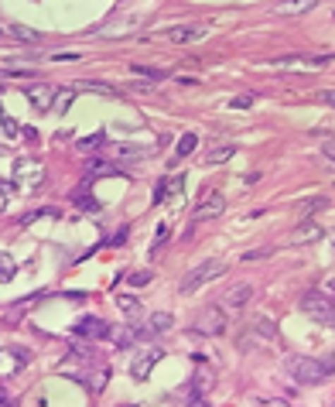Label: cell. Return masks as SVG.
Instances as JSON below:
<instances>
[{"mask_svg": "<svg viewBox=\"0 0 335 407\" xmlns=\"http://www.w3.org/2000/svg\"><path fill=\"white\" fill-rule=\"evenodd\" d=\"M288 370L298 384H322L335 373V363L325 356H294L288 360Z\"/></svg>", "mask_w": 335, "mask_h": 407, "instance_id": "1", "label": "cell"}, {"mask_svg": "<svg viewBox=\"0 0 335 407\" xmlns=\"http://www.w3.org/2000/svg\"><path fill=\"white\" fill-rule=\"evenodd\" d=\"M226 274V264L223 260H202L199 267H192V271L181 277V294H192V291H199V288H205L209 281H216V277H223Z\"/></svg>", "mask_w": 335, "mask_h": 407, "instance_id": "2", "label": "cell"}, {"mask_svg": "<svg viewBox=\"0 0 335 407\" xmlns=\"http://www.w3.org/2000/svg\"><path fill=\"white\" fill-rule=\"evenodd\" d=\"M301 312L312 315L315 322H322V325H335V298H329V294H322V291H305Z\"/></svg>", "mask_w": 335, "mask_h": 407, "instance_id": "3", "label": "cell"}, {"mask_svg": "<svg viewBox=\"0 0 335 407\" xmlns=\"http://www.w3.org/2000/svg\"><path fill=\"white\" fill-rule=\"evenodd\" d=\"M192 332H199V336H223L226 332V315L219 305H205L195 322H192Z\"/></svg>", "mask_w": 335, "mask_h": 407, "instance_id": "4", "label": "cell"}, {"mask_svg": "<svg viewBox=\"0 0 335 407\" xmlns=\"http://www.w3.org/2000/svg\"><path fill=\"white\" fill-rule=\"evenodd\" d=\"M329 66L325 55H284V59H274V68L281 72H322Z\"/></svg>", "mask_w": 335, "mask_h": 407, "instance_id": "5", "label": "cell"}, {"mask_svg": "<svg viewBox=\"0 0 335 407\" xmlns=\"http://www.w3.org/2000/svg\"><path fill=\"white\" fill-rule=\"evenodd\" d=\"M157 360H161V349H157V346H144V349H137L134 360H130V377H134V380H144V377L157 366Z\"/></svg>", "mask_w": 335, "mask_h": 407, "instance_id": "6", "label": "cell"}, {"mask_svg": "<svg viewBox=\"0 0 335 407\" xmlns=\"http://www.w3.org/2000/svg\"><path fill=\"white\" fill-rule=\"evenodd\" d=\"M223 212H226V199H223V195H219V192H205V199L192 209V223L216 219V216H223Z\"/></svg>", "mask_w": 335, "mask_h": 407, "instance_id": "7", "label": "cell"}, {"mask_svg": "<svg viewBox=\"0 0 335 407\" xmlns=\"http://www.w3.org/2000/svg\"><path fill=\"white\" fill-rule=\"evenodd\" d=\"M24 96L38 114H48L51 103H55V86L51 83H31V86H24Z\"/></svg>", "mask_w": 335, "mask_h": 407, "instance_id": "8", "label": "cell"}, {"mask_svg": "<svg viewBox=\"0 0 335 407\" xmlns=\"http://www.w3.org/2000/svg\"><path fill=\"white\" fill-rule=\"evenodd\" d=\"M72 332H75L79 339H106V336H110V325H106L103 318L90 315V318H79V322L72 325Z\"/></svg>", "mask_w": 335, "mask_h": 407, "instance_id": "9", "label": "cell"}, {"mask_svg": "<svg viewBox=\"0 0 335 407\" xmlns=\"http://www.w3.org/2000/svg\"><path fill=\"white\" fill-rule=\"evenodd\" d=\"M250 298H253V284H233V288H226L223 298H219V305L223 308H233V312H240L250 305Z\"/></svg>", "mask_w": 335, "mask_h": 407, "instance_id": "10", "label": "cell"}, {"mask_svg": "<svg viewBox=\"0 0 335 407\" xmlns=\"http://www.w3.org/2000/svg\"><path fill=\"white\" fill-rule=\"evenodd\" d=\"M14 178L21 181V185H42V181H45V171H42L38 161H18Z\"/></svg>", "mask_w": 335, "mask_h": 407, "instance_id": "11", "label": "cell"}, {"mask_svg": "<svg viewBox=\"0 0 335 407\" xmlns=\"http://www.w3.org/2000/svg\"><path fill=\"white\" fill-rule=\"evenodd\" d=\"M202 31L199 24H175V28H168V42H175V45H188V42H199Z\"/></svg>", "mask_w": 335, "mask_h": 407, "instance_id": "12", "label": "cell"}, {"mask_svg": "<svg viewBox=\"0 0 335 407\" xmlns=\"http://www.w3.org/2000/svg\"><path fill=\"white\" fill-rule=\"evenodd\" d=\"M318 0H277L274 4V14H281V18H298V14H308Z\"/></svg>", "mask_w": 335, "mask_h": 407, "instance_id": "13", "label": "cell"}, {"mask_svg": "<svg viewBox=\"0 0 335 407\" xmlns=\"http://www.w3.org/2000/svg\"><path fill=\"white\" fill-rule=\"evenodd\" d=\"M315 240H322V226L318 223H301L288 236V243H315Z\"/></svg>", "mask_w": 335, "mask_h": 407, "instance_id": "14", "label": "cell"}, {"mask_svg": "<svg viewBox=\"0 0 335 407\" xmlns=\"http://www.w3.org/2000/svg\"><path fill=\"white\" fill-rule=\"evenodd\" d=\"M147 329H151L154 336H161V332H171V329H175V315H171V312H154Z\"/></svg>", "mask_w": 335, "mask_h": 407, "instance_id": "15", "label": "cell"}, {"mask_svg": "<svg viewBox=\"0 0 335 407\" xmlns=\"http://www.w3.org/2000/svg\"><path fill=\"white\" fill-rule=\"evenodd\" d=\"M113 154H116V158H147V154H154V147H140V144H120V147H113Z\"/></svg>", "mask_w": 335, "mask_h": 407, "instance_id": "16", "label": "cell"}, {"mask_svg": "<svg viewBox=\"0 0 335 407\" xmlns=\"http://www.w3.org/2000/svg\"><path fill=\"white\" fill-rule=\"evenodd\" d=\"M229 158H233V144H216V147H209L205 164H226Z\"/></svg>", "mask_w": 335, "mask_h": 407, "instance_id": "17", "label": "cell"}, {"mask_svg": "<svg viewBox=\"0 0 335 407\" xmlns=\"http://www.w3.org/2000/svg\"><path fill=\"white\" fill-rule=\"evenodd\" d=\"M38 298H42V294H31V298H21V301H14V308H11V312H7L4 318H7V322H18V318H21L24 312H28V308L38 301Z\"/></svg>", "mask_w": 335, "mask_h": 407, "instance_id": "18", "label": "cell"}, {"mask_svg": "<svg viewBox=\"0 0 335 407\" xmlns=\"http://www.w3.org/2000/svg\"><path fill=\"white\" fill-rule=\"evenodd\" d=\"M106 339H113V346H130V342L140 339V336H137V329H110Z\"/></svg>", "mask_w": 335, "mask_h": 407, "instance_id": "19", "label": "cell"}, {"mask_svg": "<svg viewBox=\"0 0 335 407\" xmlns=\"http://www.w3.org/2000/svg\"><path fill=\"white\" fill-rule=\"evenodd\" d=\"M7 35H11V38H18V42H31V45L38 42V31H31V28H24V24H11V28H7Z\"/></svg>", "mask_w": 335, "mask_h": 407, "instance_id": "20", "label": "cell"}, {"mask_svg": "<svg viewBox=\"0 0 335 407\" xmlns=\"http://www.w3.org/2000/svg\"><path fill=\"white\" fill-rule=\"evenodd\" d=\"M103 144V130H96V134L83 137V140H75V151H83V154H90V151H96Z\"/></svg>", "mask_w": 335, "mask_h": 407, "instance_id": "21", "label": "cell"}, {"mask_svg": "<svg viewBox=\"0 0 335 407\" xmlns=\"http://www.w3.org/2000/svg\"><path fill=\"white\" fill-rule=\"evenodd\" d=\"M195 147H199V137H195V134H181L178 147H175V154H178V158H188Z\"/></svg>", "mask_w": 335, "mask_h": 407, "instance_id": "22", "label": "cell"}, {"mask_svg": "<svg viewBox=\"0 0 335 407\" xmlns=\"http://www.w3.org/2000/svg\"><path fill=\"white\" fill-rule=\"evenodd\" d=\"M72 99H75V86H68L62 96L55 92V103H51V110H59V114H66L68 107H72Z\"/></svg>", "mask_w": 335, "mask_h": 407, "instance_id": "23", "label": "cell"}, {"mask_svg": "<svg viewBox=\"0 0 335 407\" xmlns=\"http://www.w3.org/2000/svg\"><path fill=\"white\" fill-rule=\"evenodd\" d=\"M18 274V264H14V257L11 253H0V281H11Z\"/></svg>", "mask_w": 335, "mask_h": 407, "instance_id": "24", "label": "cell"}, {"mask_svg": "<svg viewBox=\"0 0 335 407\" xmlns=\"http://www.w3.org/2000/svg\"><path fill=\"white\" fill-rule=\"evenodd\" d=\"M116 305H120V312H123V315H137V312H140V305H137V298H130V294H123V298H116Z\"/></svg>", "mask_w": 335, "mask_h": 407, "instance_id": "25", "label": "cell"}, {"mask_svg": "<svg viewBox=\"0 0 335 407\" xmlns=\"http://www.w3.org/2000/svg\"><path fill=\"white\" fill-rule=\"evenodd\" d=\"M14 195V181H4L0 178V209H7V199Z\"/></svg>", "mask_w": 335, "mask_h": 407, "instance_id": "26", "label": "cell"}, {"mask_svg": "<svg viewBox=\"0 0 335 407\" xmlns=\"http://www.w3.org/2000/svg\"><path fill=\"white\" fill-rule=\"evenodd\" d=\"M127 281H130L134 288H144V284H151V271H134Z\"/></svg>", "mask_w": 335, "mask_h": 407, "instance_id": "27", "label": "cell"}, {"mask_svg": "<svg viewBox=\"0 0 335 407\" xmlns=\"http://www.w3.org/2000/svg\"><path fill=\"white\" fill-rule=\"evenodd\" d=\"M253 103H257V96L246 92V96H236V99H233V110H246V107H253Z\"/></svg>", "mask_w": 335, "mask_h": 407, "instance_id": "28", "label": "cell"}, {"mask_svg": "<svg viewBox=\"0 0 335 407\" xmlns=\"http://www.w3.org/2000/svg\"><path fill=\"white\" fill-rule=\"evenodd\" d=\"M322 205H325V199H308V202H301V205H298V212H301V216H308V212H315V209H322Z\"/></svg>", "mask_w": 335, "mask_h": 407, "instance_id": "29", "label": "cell"}, {"mask_svg": "<svg viewBox=\"0 0 335 407\" xmlns=\"http://www.w3.org/2000/svg\"><path fill=\"white\" fill-rule=\"evenodd\" d=\"M137 75H144V79H164V72H157V68H147V66H134Z\"/></svg>", "mask_w": 335, "mask_h": 407, "instance_id": "30", "label": "cell"}, {"mask_svg": "<svg viewBox=\"0 0 335 407\" xmlns=\"http://www.w3.org/2000/svg\"><path fill=\"white\" fill-rule=\"evenodd\" d=\"M178 188H181V178H175V181H171V192H178ZM164 192H168V185H157L154 202H161V199H164Z\"/></svg>", "mask_w": 335, "mask_h": 407, "instance_id": "31", "label": "cell"}, {"mask_svg": "<svg viewBox=\"0 0 335 407\" xmlns=\"http://www.w3.org/2000/svg\"><path fill=\"white\" fill-rule=\"evenodd\" d=\"M264 257H270V250H246L243 260L250 264V260H264Z\"/></svg>", "mask_w": 335, "mask_h": 407, "instance_id": "32", "label": "cell"}, {"mask_svg": "<svg viewBox=\"0 0 335 407\" xmlns=\"http://www.w3.org/2000/svg\"><path fill=\"white\" fill-rule=\"evenodd\" d=\"M318 103H325V107H332V110H335V90L318 92Z\"/></svg>", "mask_w": 335, "mask_h": 407, "instance_id": "33", "label": "cell"}, {"mask_svg": "<svg viewBox=\"0 0 335 407\" xmlns=\"http://www.w3.org/2000/svg\"><path fill=\"white\" fill-rule=\"evenodd\" d=\"M322 154L332 161V168H335V140H325V144H322Z\"/></svg>", "mask_w": 335, "mask_h": 407, "instance_id": "34", "label": "cell"}, {"mask_svg": "<svg viewBox=\"0 0 335 407\" xmlns=\"http://www.w3.org/2000/svg\"><path fill=\"white\" fill-rule=\"evenodd\" d=\"M0 123H4V130H7L11 137H18V123H14L11 116H0Z\"/></svg>", "mask_w": 335, "mask_h": 407, "instance_id": "35", "label": "cell"}, {"mask_svg": "<svg viewBox=\"0 0 335 407\" xmlns=\"http://www.w3.org/2000/svg\"><path fill=\"white\" fill-rule=\"evenodd\" d=\"M75 202L83 205V209H90V212H92V209H99V205L92 202V199H86V192H79V195H75Z\"/></svg>", "mask_w": 335, "mask_h": 407, "instance_id": "36", "label": "cell"}, {"mask_svg": "<svg viewBox=\"0 0 335 407\" xmlns=\"http://www.w3.org/2000/svg\"><path fill=\"white\" fill-rule=\"evenodd\" d=\"M257 404H277V407H284V397H253Z\"/></svg>", "mask_w": 335, "mask_h": 407, "instance_id": "37", "label": "cell"}, {"mask_svg": "<svg viewBox=\"0 0 335 407\" xmlns=\"http://www.w3.org/2000/svg\"><path fill=\"white\" fill-rule=\"evenodd\" d=\"M0 401H7V387L0 384Z\"/></svg>", "mask_w": 335, "mask_h": 407, "instance_id": "38", "label": "cell"}, {"mask_svg": "<svg viewBox=\"0 0 335 407\" xmlns=\"http://www.w3.org/2000/svg\"><path fill=\"white\" fill-rule=\"evenodd\" d=\"M329 240H332V247H335V233H332V236H329Z\"/></svg>", "mask_w": 335, "mask_h": 407, "instance_id": "39", "label": "cell"}, {"mask_svg": "<svg viewBox=\"0 0 335 407\" xmlns=\"http://www.w3.org/2000/svg\"><path fill=\"white\" fill-rule=\"evenodd\" d=\"M0 35H7V31H4V28H0Z\"/></svg>", "mask_w": 335, "mask_h": 407, "instance_id": "40", "label": "cell"}]
</instances>
